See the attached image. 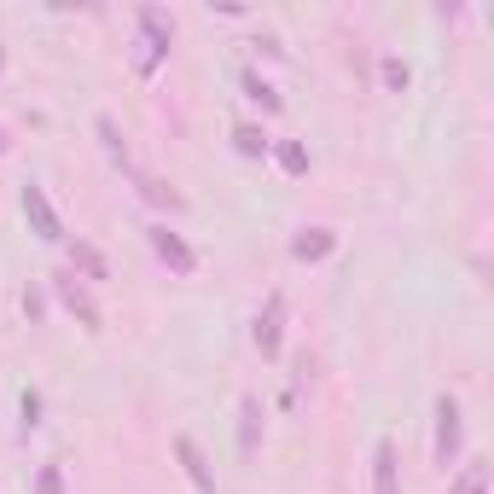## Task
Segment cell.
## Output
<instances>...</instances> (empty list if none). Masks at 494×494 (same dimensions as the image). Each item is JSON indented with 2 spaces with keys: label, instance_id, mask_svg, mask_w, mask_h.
Returning <instances> with one entry per match:
<instances>
[{
  "label": "cell",
  "instance_id": "cell-1",
  "mask_svg": "<svg viewBox=\"0 0 494 494\" xmlns=\"http://www.w3.org/2000/svg\"><path fill=\"white\" fill-rule=\"evenodd\" d=\"M134 24H140V58H134V65H140V76H152L169 58V47H174V18H169V12H157V6H140Z\"/></svg>",
  "mask_w": 494,
  "mask_h": 494
},
{
  "label": "cell",
  "instance_id": "cell-2",
  "mask_svg": "<svg viewBox=\"0 0 494 494\" xmlns=\"http://www.w3.org/2000/svg\"><path fill=\"white\" fill-rule=\"evenodd\" d=\"M459 448H466V413H459V395L442 390L436 395V448H430V459H436L442 471H454Z\"/></svg>",
  "mask_w": 494,
  "mask_h": 494
},
{
  "label": "cell",
  "instance_id": "cell-3",
  "mask_svg": "<svg viewBox=\"0 0 494 494\" xmlns=\"http://www.w3.org/2000/svg\"><path fill=\"white\" fill-rule=\"evenodd\" d=\"M146 245H152V257L163 262L174 279H193V274H198V250L186 245V238L174 233L169 221H152V227H146Z\"/></svg>",
  "mask_w": 494,
  "mask_h": 494
},
{
  "label": "cell",
  "instance_id": "cell-4",
  "mask_svg": "<svg viewBox=\"0 0 494 494\" xmlns=\"http://www.w3.org/2000/svg\"><path fill=\"white\" fill-rule=\"evenodd\" d=\"M250 343L262 349V361H279V349H285V291L262 297L257 321H250Z\"/></svg>",
  "mask_w": 494,
  "mask_h": 494
},
{
  "label": "cell",
  "instance_id": "cell-5",
  "mask_svg": "<svg viewBox=\"0 0 494 494\" xmlns=\"http://www.w3.org/2000/svg\"><path fill=\"white\" fill-rule=\"evenodd\" d=\"M24 215H29V227H36L41 245H65V215L53 210V198L41 193V181H24Z\"/></svg>",
  "mask_w": 494,
  "mask_h": 494
},
{
  "label": "cell",
  "instance_id": "cell-6",
  "mask_svg": "<svg viewBox=\"0 0 494 494\" xmlns=\"http://www.w3.org/2000/svg\"><path fill=\"white\" fill-rule=\"evenodd\" d=\"M53 291H58V302H65V309H70L88 331H100V302H93V291L70 274V268H58V274H53Z\"/></svg>",
  "mask_w": 494,
  "mask_h": 494
},
{
  "label": "cell",
  "instance_id": "cell-7",
  "mask_svg": "<svg viewBox=\"0 0 494 494\" xmlns=\"http://www.w3.org/2000/svg\"><path fill=\"white\" fill-rule=\"evenodd\" d=\"M129 181H134V193L140 204H152V210H169V215H181L186 210V198L174 193V186L163 181V174H146V169H129Z\"/></svg>",
  "mask_w": 494,
  "mask_h": 494
},
{
  "label": "cell",
  "instance_id": "cell-8",
  "mask_svg": "<svg viewBox=\"0 0 494 494\" xmlns=\"http://www.w3.org/2000/svg\"><path fill=\"white\" fill-rule=\"evenodd\" d=\"M174 459H181L186 483H193L198 494H215V471H210V459H204V448H198L193 436H186V430H181V436H174Z\"/></svg>",
  "mask_w": 494,
  "mask_h": 494
},
{
  "label": "cell",
  "instance_id": "cell-9",
  "mask_svg": "<svg viewBox=\"0 0 494 494\" xmlns=\"http://www.w3.org/2000/svg\"><path fill=\"white\" fill-rule=\"evenodd\" d=\"M65 250H70V274L82 279V285H105V279H110V262L88 245V238H70Z\"/></svg>",
  "mask_w": 494,
  "mask_h": 494
},
{
  "label": "cell",
  "instance_id": "cell-10",
  "mask_svg": "<svg viewBox=\"0 0 494 494\" xmlns=\"http://www.w3.org/2000/svg\"><path fill=\"white\" fill-rule=\"evenodd\" d=\"M373 494H402V466H395V442H373Z\"/></svg>",
  "mask_w": 494,
  "mask_h": 494
},
{
  "label": "cell",
  "instance_id": "cell-11",
  "mask_svg": "<svg viewBox=\"0 0 494 494\" xmlns=\"http://www.w3.org/2000/svg\"><path fill=\"white\" fill-rule=\"evenodd\" d=\"M331 250H338V233L331 227H297L291 233V257L297 262H326Z\"/></svg>",
  "mask_w": 494,
  "mask_h": 494
},
{
  "label": "cell",
  "instance_id": "cell-12",
  "mask_svg": "<svg viewBox=\"0 0 494 494\" xmlns=\"http://www.w3.org/2000/svg\"><path fill=\"white\" fill-rule=\"evenodd\" d=\"M257 448H262V402L257 395H238V454L257 459Z\"/></svg>",
  "mask_w": 494,
  "mask_h": 494
},
{
  "label": "cell",
  "instance_id": "cell-13",
  "mask_svg": "<svg viewBox=\"0 0 494 494\" xmlns=\"http://www.w3.org/2000/svg\"><path fill=\"white\" fill-rule=\"evenodd\" d=\"M93 134H100V146L110 152V163H117V169H134V163H129V140H122L117 117H93Z\"/></svg>",
  "mask_w": 494,
  "mask_h": 494
},
{
  "label": "cell",
  "instance_id": "cell-14",
  "mask_svg": "<svg viewBox=\"0 0 494 494\" xmlns=\"http://www.w3.org/2000/svg\"><path fill=\"white\" fill-rule=\"evenodd\" d=\"M233 152L238 157H268V152H274V140H268L262 122H238V129H233Z\"/></svg>",
  "mask_w": 494,
  "mask_h": 494
},
{
  "label": "cell",
  "instance_id": "cell-15",
  "mask_svg": "<svg viewBox=\"0 0 494 494\" xmlns=\"http://www.w3.org/2000/svg\"><path fill=\"white\" fill-rule=\"evenodd\" d=\"M274 157H279V169L291 174V181H297V174H309V146H302V140H279Z\"/></svg>",
  "mask_w": 494,
  "mask_h": 494
},
{
  "label": "cell",
  "instance_id": "cell-16",
  "mask_svg": "<svg viewBox=\"0 0 494 494\" xmlns=\"http://www.w3.org/2000/svg\"><path fill=\"white\" fill-rule=\"evenodd\" d=\"M238 88H245V100H257V105L268 110V117H274V110H279V93L268 88V82H262L257 70H245V76H238Z\"/></svg>",
  "mask_w": 494,
  "mask_h": 494
},
{
  "label": "cell",
  "instance_id": "cell-17",
  "mask_svg": "<svg viewBox=\"0 0 494 494\" xmlns=\"http://www.w3.org/2000/svg\"><path fill=\"white\" fill-rule=\"evenodd\" d=\"M448 494H489V471H483V466H466V471L448 483Z\"/></svg>",
  "mask_w": 494,
  "mask_h": 494
},
{
  "label": "cell",
  "instance_id": "cell-18",
  "mask_svg": "<svg viewBox=\"0 0 494 494\" xmlns=\"http://www.w3.org/2000/svg\"><path fill=\"white\" fill-rule=\"evenodd\" d=\"M36 494H65V466H58V459H47L36 471Z\"/></svg>",
  "mask_w": 494,
  "mask_h": 494
},
{
  "label": "cell",
  "instance_id": "cell-19",
  "mask_svg": "<svg viewBox=\"0 0 494 494\" xmlns=\"http://www.w3.org/2000/svg\"><path fill=\"white\" fill-rule=\"evenodd\" d=\"M378 76H384L390 93H407V82H413V70L402 65V58H384V65H378Z\"/></svg>",
  "mask_w": 494,
  "mask_h": 494
},
{
  "label": "cell",
  "instance_id": "cell-20",
  "mask_svg": "<svg viewBox=\"0 0 494 494\" xmlns=\"http://www.w3.org/2000/svg\"><path fill=\"white\" fill-rule=\"evenodd\" d=\"M36 425H41V395L24 390V430H36Z\"/></svg>",
  "mask_w": 494,
  "mask_h": 494
},
{
  "label": "cell",
  "instance_id": "cell-21",
  "mask_svg": "<svg viewBox=\"0 0 494 494\" xmlns=\"http://www.w3.org/2000/svg\"><path fill=\"white\" fill-rule=\"evenodd\" d=\"M24 309H29V321H41V314H47V297H41V291H24Z\"/></svg>",
  "mask_w": 494,
  "mask_h": 494
},
{
  "label": "cell",
  "instance_id": "cell-22",
  "mask_svg": "<svg viewBox=\"0 0 494 494\" xmlns=\"http://www.w3.org/2000/svg\"><path fill=\"white\" fill-rule=\"evenodd\" d=\"M6 152H12V134H6V129H0V157H6Z\"/></svg>",
  "mask_w": 494,
  "mask_h": 494
}]
</instances>
